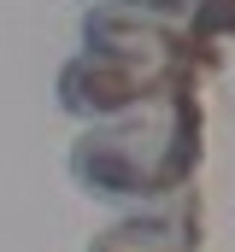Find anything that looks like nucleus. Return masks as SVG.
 I'll use <instances>...</instances> for the list:
<instances>
[{
    "mask_svg": "<svg viewBox=\"0 0 235 252\" xmlns=\"http://www.w3.org/2000/svg\"><path fill=\"white\" fill-rule=\"evenodd\" d=\"M77 164H82V176H88V182H94L100 193H147V182H141V170H135L129 158H118V153H106V147L82 153Z\"/></svg>",
    "mask_w": 235,
    "mask_h": 252,
    "instance_id": "obj_1",
    "label": "nucleus"
}]
</instances>
